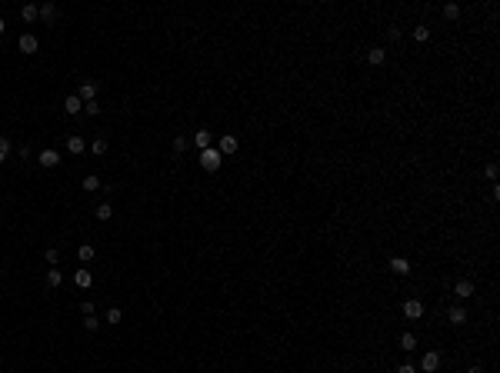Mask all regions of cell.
I'll list each match as a JSON object with an SVG mask.
<instances>
[{
    "label": "cell",
    "instance_id": "11",
    "mask_svg": "<svg viewBox=\"0 0 500 373\" xmlns=\"http://www.w3.org/2000/svg\"><path fill=\"white\" fill-rule=\"evenodd\" d=\"M454 296H460V300L474 296V283H470V280H457V283H454Z\"/></svg>",
    "mask_w": 500,
    "mask_h": 373
},
{
    "label": "cell",
    "instance_id": "3",
    "mask_svg": "<svg viewBox=\"0 0 500 373\" xmlns=\"http://www.w3.org/2000/svg\"><path fill=\"white\" fill-rule=\"evenodd\" d=\"M237 147H240V143H237V137H233V133H223V137H220V143H217V150H220V157H227V154H237Z\"/></svg>",
    "mask_w": 500,
    "mask_h": 373
},
{
    "label": "cell",
    "instance_id": "24",
    "mask_svg": "<svg viewBox=\"0 0 500 373\" xmlns=\"http://www.w3.org/2000/svg\"><path fill=\"white\" fill-rule=\"evenodd\" d=\"M94 217H97V220H110V217H113L110 203H100V207H97V213H94Z\"/></svg>",
    "mask_w": 500,
    "mask_h": 373
},
{
    "label": "cell",
    "instance_id": "35",
    "mask_svg": "<svg viewBox=\"0 0 500 373\" xmlns=\"http://www.w3.org/2000/svg\"><path fill=\"white\" fill-rule=\"evenodd\" d=\"M467 373H480V367H470V370H467Z\"/></svg>",
    "mask_w": 500,
    "mask_h": 373
},
{
    "label": "cell",
    "instance_id": "36",
    "mask_svg": "<svg viewBox=\"0 0 500 373\" xmlns=\"http://www.w3.org/2000/svg\"><path fill=\"white\" fill-rule=\"evenodd\" d=\"M3 27H7V23H3V17H0V33H3Z\"/></svg>",
    "mask_w": 500,
    "mask_h": 373
},
{
    "label": "cell",
    "instance_id": "2",
    "mask_svg": "<svg viewBox=\"0 0 500 373\" xmlns=\"http://www.w3.org/2000/svg\"><path fill=\"white\" fill-rule=\"evenodd\" d=\"M437 367H440V353L427 350V353L420 357V370H423V373H437Z\"/></svg>",
    "mask_w": 500,
    "mask_h": 373
},
{
    "label": "cell",
    "instance_id": "29",
    "mask_svg": "<svg viewBox=\"0 0 500 373\" xmlns=\"http://www.w3.org/2000/svg\"><path fill=\"white\" fill-rule=\"evenodd\" d=\"M57 260H60V253H57V247H50V250H47V264L57 267Z\"/></svg>",
    "mask_w": 500,
    "mask_h": 373
},
{
    "label": "cell",
    "instance_id": "15",
    "mask_svg": "<svg viewBox=\"0 0 500 373\" xmlns=\"http://www.w3.org/2000/svg\"><path fill=\"white\" fill-rule=\"evenodd\" d=\"M67 150H70L74 157H77V154H84V150H87V143H84V137H70V140H67Z\"/></svg>",
    "mask_w": 500,
    "mask_h": 373
},
{
    "label": "cell",
    "instance_id": "31",
    "mask_svg": "<svg viewBox=\"0 0 500 373\" xmlns=\"http://www.w3.org/2000/svg\"><path fill=\"white\" fill-rule=\"evenodd\" d=\"M174 150H177V154H180V150H187V137H174Z\"/></svg>",
    "mask_w": 500,
    "mask_h": 373
},
{
    "label": "cell",
    "instance_id": "22",
    "mask_svg": "<svg viewBox=\"0 0 500 373\" xmlns=\"http://www.w3.org/2000/svg\"><path fill=\"white\" fill-rule=\"evenodd\" d=\"M120 320H123L120 307H110V310H107V323H110V327H117V323H120Z\"/></svg>",
    "mask_w": 500,
    "mask_h": 373
},
{
    "label": "cell",
    "instance_id": "19",
    "mask_svg": "<svg viewBox=\"0 0 500 373\" xmlns=\"http://www.w3.org/2000/svg\"><path fill=\"white\" fill-rule=\"evenodd\" d=\"M80 186H84L87 193H94V190H100V177H97V174H87V177H84V184H80Z\"/></svg>",
    "mask_w": 500,
    "mask_h": 373
},
{
    "label": "cell",
    "instance_id": "4",
    "mask_svg": "<svg viewBox=\"0 0 500 373\" xmlns=\"http://www.w3.org/2000/svg\"><path fill=\"white\" fill-rule=\"evenodd\" d=\"M37 164L44 167V170H54V167L60 164V154H57V150H40V157H37Z\"/></svg>",
    "mask_w": 500,
    "mask_h": 373
},
{
    "label": "cell",
    "instance_id": "26",
    "mask_svg": "<svg viewBox=\"0 0 500 373\" xmlns=\"http://www.w3.org/2000/svg\"><path fill=\"white\" fill-rule=\"evenodd\" d=\"M40 17H44V20H54V17H57V7H54V3H44V7H40Z\"/></svg>",
    "mask_w": 500,
    "mask_h": 373
},
{
    "label": "cell",
    "instance_id": "1",
    "mask_svg": "<svg viewBox=\"0 0 500 373\" xmlns=\"http://www.w3.org/2000/svg\"><path fill=\"white\" fill-rule=\"evenodd\" d=\"M220 164H223V157H220V150L217 147H207V150H200V167L203 170H220Z\"/></svg>",
    "mask_w": 500,
    "mask_h": 373
},
{
    "label": "cell",
    "instance_id": "17",
    "mask_svg": "<svg viewBox=\"0 0 500 373\" xmlns=\"http://www.w3.org/2000/svg\"><path fill=\"white\" fill-rule=\"evenodd\" d=\"M384 60H387V50H380V47H374V50L367 54V64H374V67H380Z\"/></svg>",
    "mask_w": 500,
    "mask_h": 373
},
{
    "label": "cell",
    "instance_id": "14",
    "mask_svg": "<svg viewBox=\"0 0 500 373\" xmlns=\"http://www.w3.org/2000/svg\"><path fill=\"white\" fill-rule=\"evenodd\" d=\"M194 143H197L200 150H207V147H210V143H213L210 130H197V133H194Z\"/></svg>",
    "mask_w": 500,
    "mask_h": 373
},
{
    "label": "cell",
    "instance_id": "28",
    "mask_svg": "<svg viewBox=\"0 0 500 373\" xmlns=\"http://www.w3.org/2000/svg\"><path fill=\"white\" fill-rule=\"evenodd\" d=\"M84 113H87V117H97V113H100V103H97V100L84 103Z\"/></svg>",
    "mask_w": 500,
    "mask_h": 373
},
{
    "label": "cell",
    "instance_id": "32",
    "mask_svg": "<svg viewBox=\"0 0 500 373\" xmlns=\"http://www.w3.org/2000/svg\"><path fill=\"white\" fill-rule=\"evenodd\" d=\"M80 313H84V317H90V313H94V303H90V300H84V303H80Z\"/></svg>",
    "mask_w": 500,
    "mask_h": 373
},
{
    "label": "cell",
    "instance_id": "6",
    "mask_svg": "<svg viewBox=\"0 0 500 373\" xmlns=\"http://www.w3.org/2000/svg\"><path fill=\"white\" fill-rule=\"evenodd\" d=\"M403 317L407 320H420L423 317V303L420 300H407V303H403Z\"/></svg>",
    "mask_w": 500,
    "mask_h": 373
},
{
    "label": "cell",
    "instance_id": "16",
    "mask_svg": "<svg viewBox=\"0 0 500 373\" xmlns=\"http://www.w3.org/2000/svg\"><path fill=\"white\" fill-rule=\"evenodd\" d=\"M450 323H454V327H464L467 323V310L464 307H450Z\"/></svg>",
    "mask_w": 500,
    "mask_h": 373
},
{
    "label": "cell",
    "instance_id": "23",
    "mask_svg": "<svg viewBox=\"0 0 500 373\" xmlns=\"http://www.w3.org/2000/svg\"><path fill=\"white\" fill-rule=\"evenodd\" d=\"M413 347H417V337H413V333H403V337H400V350H413Z\"/></svg>",
    "mask_w": 500,
    "mask_h": 373
},
{
    "label": "cell",
    "instance_id": "34",
    "mask_svg": "<svg viewBox=\"0 0 500 373\" xmlns=\"http://www.w3.org/2000/svg\"><path fill=\"white\" fill-rule=\"evenodd\" d=\"M397 373H417V370H413V367H410V363H403V367H400V370Z\"/></svg>",
    "mask_w": 500,
    "mask_h": 373
},
{
    "label": "cell",
    "instance_id": "8",
    "mask_svg": "<svg viewBox=\"0 0 500 373\" xmlns=\"http://www.w3.org/2000/svg\"><path fill=\"white\" fill-rule=\"evenodd\" d=\"M390 274H397V277H407V274H410V264H407L403 257H390Z\"/></svg>",
    "mask_w": 500,
    "mask_h": 373
},
{
    "label": "cell",
    "instance_id": "27",
    "mask_svg": "<svg viewBox=\"0 0 500 373\" xmlns=\"http://www.w3.org/2000/svg\"><path fill=\"white\" fill-rule=\"evenodd\" d=\"M444 17H447V20H457V17H460V7H457V3H447V7H444Z\"/></svg>",
    "mask_w": 500,
    "mask_h": 373
},
{
    "label": "cell",
    "instance_id": "12",
    "mask_svg": "<svg viewBox=\"0 0 500 373\" xmlns=\"http://www.w3.org/2000/svg\"><path fill=\"white\" fill-rule=\"evenodd\" d=\"M94 257H97V250H94L90 243H80V250H77V260H80V264H90Z\"/></svg>",
    "mask_w": 500,
    "mask_h": 373
},
{
    "label": "cell",
    "instance_id": "9",
    "mask_svg": "<svg viewBox=\"0 0 500 373\" xmlns=\"http://www.w3.org/2000/svg\"><path fill=\"white\" fill-rule=\"evenodd\" d=\"M64 110H67V113H70V117H77L80 110H84V100H80L77 93H70V97L64 100Z\"/></svg>",
    "mask_w": 500,
    "mask_h": 373
},
{
    "label": "cell",
    "instance_id": "20",
    "mask_svg": "<svg viewBox=\"0 0 500 373\" xmlns=\"http://www.w3.org/2000/svg\"><path fill=\"white\" fill-rule=\"evenodd\" d=\"M413 40H417V44H427V40H430V27H413Z\"/></svg>",
    "mask_w": 500,
    "mask_h": 373
},
{
    "label": "cell",
    "instance_id": "25",
    "mask_svg": "<svg viewBox=\"0 0 500 373\" xmlns=\"http://www.w3.org/2000/svg\"><path fill=\"white\" fill-rule=\"evenodd\" d=\"M90 150H94V154H107V140H103V137H97V140H94V143H90Z\"/></svg>",
    "mask_w": 500,
    "mask_h": 373
},
{
    "label": "cell",
    "instance_id": "10",
    "mask_svg": "<svg viewBox=\"0 0 500 373\" xmlns=\"http://www.w3.org/2000/svg\"><path fill=\"white\" fill-rule=\"evenodd\" d=\"M74 283H77L80 290H87V286L94 283V277H90V270H87V267H77V274H74Z\"/></svg>",
    "mask_w": 500,
    "mask_h": 373
},
{
    "label": "cell",
    "instance_id": "30",
    "mask_svg": "<svg viewBox=\"0 0 500 373\" xmlns=\"http://www.w3.org/2000/svg\"><path fill=\"white\" fill-rule=\"evenodd\" d=\"M84 327H87V330H97V327H100V320L90 313V317H84Z\"/></svg>",
    "mask_w": 500,
    "mask_h": 373
},
{
    "label": "cell",
    "instance_id": "33",
    "mask_svg": "<svg viewBox=\"0 0 500 373\" xmlns=\"http://www.w3.org/2000/svg\"><path fill=\"white\" fill-rule=\"evenodd\" d=\"M487 180H497V164H487Z\"/></svg>",
    "mask_w": 500,
    "mask_h": 373
},
{
    "label": "cell",
    "instance_id": "21",
    "mask_svg": "<svg viewBox=\"0 0 500 373\" xmlns=\"http://www.w3.org/2000/svg\"><path fill=\"white\" fill-rule=\"evenodd\" d=\"M10 147H13V143H10V137H0V164H3V160L10 157Z\"/></svg>",
    "mask_w": 500,
    "mask_h": 373
},
{
    "label": "cell",
    "instance_id": "18",
    "mask_svg": "<svg viewBox=\"0 0 500 373\" xmlns=\"http://www.w3.org/2000/svg\"><path fill=\"white\" fill-rule=\"evenodd\" d=\"M60 283H64V274H60L57 267H50V270H47V286H54V290H57Z\"/></svg>",
    "mask_w": 500,
    "mask_h": 373
},
{
    "label": "cell",
    "instance_id": "7",
    "mask_svg": "<svg viewBox=\"0 0 500 373\" xmlns=\"http://www.w3.org/2000/svg\"><path fill=\"white\" fill-rule=\"evenodd\" d=\"M77 97L84 100V103H90V100H97V84H90V80H84L77 90Z\"/></svg>",
    "mask_w": 500,
    "mask_h": 373
},
{
    "label": "cell",
    "instance_id": "13",
    "mask_svg": "<svg viewBox=\"0 0 500 373\" xmlns=\"http://www.w3.org/2000/svg\"><path fill=\"white\" fill-rule=\"evenodd\" d=\"M20 17H23V23L37 20V17H40V7H37V3H27V7H20Z\"/></svg>",
    "mask_w": 500,
    "mask_h": 373
},
{
    "label": "cell",
    "instance_id": "5",
    "mask_svg": "<svg viewBox=\"0 0 500 373\" xmlns=\"http://www.w3.org/2000/svg\"><path fill=\"white\" fill-rule=\"evenodd\" d=\"M17 47H20V54H37V37L33 33H20V40H17Z\"/></svg>",
    "mask_w": 500,
    "mask_h": 373
}]
</instances>
